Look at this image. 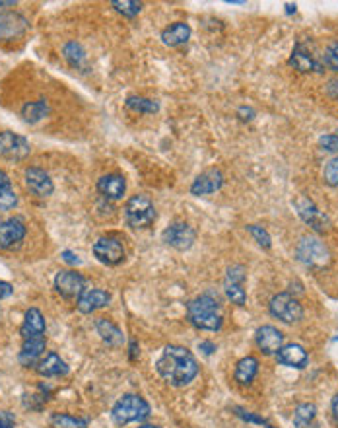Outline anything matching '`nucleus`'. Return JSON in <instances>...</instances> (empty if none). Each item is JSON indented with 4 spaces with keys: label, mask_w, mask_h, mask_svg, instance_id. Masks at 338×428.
I'll return each instance as SVG.
<instances>
[{
    "label": "nucleus",
    "mask_w": 338,
    "mask_h": 428,
    "mask_svg": "<svg viewBox=\"0 0 338 428\" xmlns=\"http://www.w3.org/2000/svg\"><path fill=\"white\" fill-rule=\"evenodd\" d=\"M288 65L293 66L300 72H325V66L321 65L319 61L311 55L309 51L305 49V45L300 43V41L293 47L292 55L288 59Z\"/></svg>",
    "instance_id": "nucleus-17"
},
{
    "label": "nucleus",
    "mask_w": 338,
    "mask_h": 428,
    "mask_svg": "<svg viewBox=\"0 0 338 428\" xmlns=\"http://www.w3.org/2000/svg\"><path fill=\"white\" fill-rule=\"evenodd\" d=\"M138 428H160V427H155V425H140Z\"/></svg>",
    "instance_id": "nucleus-49"
},
{
    "label": "nucleus",
    "mask_w": 338,
    "mask_h": 428,
    "mask_svg": "<svg viewBox=\"0 0 338 428\" xmlns=\"http://www.w3.org/2000/svg\"><path fill=\"white\" fill-rule=\"evenodd\" d=\"M16 4H18L16 0H6V2H4V0H0V8H4V6H16Z\"/></svg>",
    "instance_id": "nucleus-47"
},
{
    "label": "nucleus",
    "mask_w": 338,
    "mask_h": 428,
    "mask_svg": "<svg viewBox=\"0 0 338 428\" xmlns=\"http://www.w3.org/2000/svg\"><path fill=\"white\" fill-rule=\"evenodd\" d=\"M162 240L177 252H187V250H191L192 243L197 240V232L192 230L191 224L174 222L171 226L165 228L164 234H162Z\"/></svg>",
    "instance_id": "nucleus-10"
},
{
    "label": "nucleus",
    "mask_w": 338,
    "mask_h": 428,
    "mask_svg": "<svg viewBox=\"0 0 338 428\" xmlns=\"http://www.w3.org/2000/svg\"><path fill=\"white\" fill-rule=\"evenodd\" d=\"M95 329H98V335L101 337V341L107 343L109 346H121V344L125 343L123 331L113 321H109L107 317L95 319Z\"/></svg>",
    "instance_id": "nucleus-26"
},
{
    "label": "nucleus",
    "mask_w": 338,
    "mask_h": 428,
    "mask_svg": "<svg viewBox=\"0 0 338 428\" xmlns=\"http://www.w3.org/2000/svg\"><path fill=\"white\" fill-rule=\"evenodd\" d=\"M98 191L101 197L109 199V201H119L127 191V181L119 174H107L98 179Z\"/></svg>",
    "instance_id": "nucleus-22"
},
{
    "label": "nucleus",
    "mask_w": 338,
    "mask_h": 428,
    "mask_svg": "<svg viewBox=\"0 0 338 428\" xmlns=\"http://www.w3.org/2000/svg\"><path fill=\"white\" fill-rule=\"evenodd\" d=\"M155 370L169 385L183 388L199 376V362L189 349L179 344H167L155 360Z\"/></svg>",
    "instance_id": "nucleus-1"
},
{
    "label": "nucleus",
    "mask_w": 338,
    "mask_h": 428,
    "mask_svg": "<svg viewBox=\"0 0 338 428\" xmlns=\"http://www.w3.org/2000/svg\"><path fill=\"white\" fill-rule=\"evenodd\" d=\"M247 230H249V234L255 238V242L261 245V247H265V250H268L270 245H272V240H270V234L266 232L263 226H256V224H249L247 226Z\"/></svg>",
    "instance_id": "nucleus-35"
},
{
    "label": "nucleus",
    "mask_w": 338,
    "mask_h": 428,
    "mask_svg": "<svg viewBox=\"0 0 338 428\" xmlns=\"http://www.w3.org/2000/svg\"><path fill=\"white\" fill-rule=\"evenodd\" d=\"M20 335L22 339H37V337H45V317L37 309L29 307L24 317V323L20 327Z\"/></svg>",
    "instance_id": "nucleus-24"
},
{
    "label": "nucleus",
    "mask_w": 338,
    "mask_h": 428,
    "mask_svg": "<svg viewBox=\"0 0 338 428\" xmlns=\"http://www.w3.org/2000/svg\"><path fill=\"white\" fill-rule=\"evenodd\" d=\"M295 255L300 263H303L305 267H313V269H321L330 263L329 247L315 236H303L295 247Z\"/></svg>",
    "instance_id": "nucleus-4"
},
{
    "label": "nucleus",
    "mask_w": 338,
    "mask_h": 428,
    "mask_svg": "<svg viewBox=\"0 0 338 428\" xmlns=\"http://www.w3.org/2000/svg\"><path fill=\"white\" fill-rule=\"evenodd\" d=\"M26 187L39 199H45V197L53 195L55 185H53V179L49 177L47 171L41 168H28L26 169Z\"/></svg>",
    "instance_id": "nucleus-16"
},
{
    "label": "nucleus",
    "mask_w": 338,
    "mask_h": 428,
    "mask_svg": "<svg viewBox=\"0 0 338 428\" xmlns=\"http://www.w3.org/2000/svg\"><path fill=\"white\" fill-rule=\"evenodd\" d=\"M330 409H332V417L337 419L338 422V393L332 397V403H330Z\"/></svg>",
    "instance_id": "nucleus-46"
},
{
    "label": "nucleus",
    "mask_w": 338,
    "mask_h": 428,
    "mask_svg": "<svg viewBox=\"0 0 338 428\" xmlns=\"http://www.w3.org/2000/svg\"><path fill=\"white\" fill-rule=\"evenodd\" d=\"M245 269L241 265H233L229 267L226 280H224V290H226V296L231 300V304L236 306H245L247 294L243 289V282H245Z\"/></svg>",
    "instance_id": "nucleus-12"
},
{
    "label": "nucleus",
    "mask_w": 338,
    "mask_h": 428,
    "mask_svg": "<svg viewBox=\"0 0 338 428\" xmlns=\"http://www.w3.org/2000/svg\"><path fill=\"white\" fill-rule=\"evenodd\" d=\"M323 179L329 187L338 185V156L330 158L327 164H325V169H323Z\"/></svg>",
    "instance_id": "nucleus-36"
},
{
    "label": "nucleus",
    "mask_w": 338,
    "mask_h": 428,
    "mask_svg": "<svg viewBox=\"0 0 338 428\" xmlns=\"http://www.w3.org/2000/svg\"><path fill=\"white\" fill-rule=\"evenodd\" d=\"M276 360H278V364H282V366L302 370V368L307 366L309 356H307V351L303 349L302 344L292 343V344H284L282 349L276 353Z\"/></svg>",
    "instance_id": "nucleus-21"
},
{
    "label": "nucleus",
    "mask_w": 338,
    "mask_h": 428,
    "mask_svg": "<svg viewBox=\"0 0 338 428\" xmlns=\"http://www.w3.org/2000/svg\"><path fill=\"white\" fill-rule=\"evenodd\" d=\"M295 8H298L295 4H286V12L288 14H295Z\"/></svg>",
    "instance_id": "nucleus-48"
},
{
    "label": "nucleus",
    "mask_w": 338,
    "mask_h": 428,
    "mask_svg": "<svg viewBox=\"0 0 338 428\" xmlns=\"http://www.w3.org/2000/svg\"><path fill=\"white\" fill-rule=\"evenodd\" d=\"M238 117L241 121H253V119H255V109L243 105V107H239L238 109Z\"/></svg>",
    "instance_id": "nucleus-41"
},
{
    "label": "nucleus",
    "mask_w": 338,
    "mask_h": 428,
    "mask_svg": "<svg viewBox=\"0 0 338 428\" xmlns=\"http://www.w3.org/2000/svg\"><path fill=\"white\" fill-rule=\"evenodd\" d=\"M199 349H201L202 353L208 356V354H212L214 351H216V344L210 343V341H202V343H199Z\"/></svg>",
    "instance_id": "nucleus-43"
},
{
    "label": "nucleus",
    "mask_w": 338,
    "mask_h": 428,
    "mask_svg": "<svg viewBox=\"0 0 338 428\" xmlns=\"http://www.w3.org/2000/svg\"><path fill=\"white\" fill-rule=\"evenodd\" d=\"M293 205H295V211L300 214V218H302L305 224H309L315 232H329V216L323 213V211H319V206L315 205L311 199H307V197H298Z\"/></svg>",
    "instance_id": "nucleus-7"
},
{
    "label": "nucleus",
    "mask_w": 338,
    "mask_h": 428,
    "mask_svg": "<svg viewBox=\"0 0 338 428\" xmlns=\"http://www.w3.org/2000/svg\"><path fill=\"white\" fill-rule=\"evenodd\" d=\"M327 93H329L332 100H337L338 102V78L337 80H330L329 86H327Z\"/></svg>",
    "instance_id": "nucleus-42"
},
{
    "label": "nucleus",
    "mask_w": 338,
    "mask_h": 428,
    "mask_svg": "<svg viewBox=\"0 0 338 428\" xmlns=\"http://www.w3.org/2000/svg\"><path fill=\"white\" fill-rule=\"evenodd\" d=\"M268 309H270V316L280 319L282 323H298L303 319L302 304L290 292H282V294L272 296Z\"/></svg>",
    "instance_id": "nucleus-6"
},
{
    "label": "nucleus",
    "mask_w": 338,
    "mask_h": 428,
    "mask_svg": "<svg viewBox=\"0 0 338 428\" xmlns=\"http://www.w3.org/2000/svg\"><path fill=\"white\" fill-rule=\"evenodd\" d=\"M51 425H53V428H88V420L76 419L66 413H56L51 417Z\"/></svg>",
    "instance_id": "nucleus-33"
},
{
    "label": "nucleus",
    "mask_w": 338,
    "mask_h": 428,
    "mask_svg": "<svg viewBox=\"0 0 338 428\" xmlns=\"http://www.w3.org/2000/svg\"><path fill=\"white\" fill-rule=\"evenodd\" d=\"M125 107L132 113H158L160 112V103L150 98L142 95H128L125 100Z\"/></svg>",
    "instance_id": "nucleus-30"
},
{
    "label": "nucleus",
    "mask_w": 338,
    "mask_h": 428,
    "mask_svg": "<svg viewBox=\"0 0 338 428\" xmlns=\"http://www.w3.org/2000/svg\"><path fill=\"white\" fill-rule=\"evenodd\" d=\"M187 317L192 327L202 331H220L222 329V307L220 302L210 294H202L187 304Z\"/></svg>",
    "instance_id": "nucleus-2"
},
{
    "label": "nucleus",
    "mask_w": 338,
    "mask_h": 428,
    "mask_svg": "<svg viewBox=\"0 0 338 428\" xmlns=\"http://www.w3.org/2000/svg\"><path fill=\"white\" fill-rule=\"evenodd\" d=\"M293 427L317 428V407L313 403H302L293 411Z\"/></svg>",
    "instance_id": "nucleus-27"
},
{
    "label": "nucleus",
    "mask_w": 338,
    "mask_h": 428,
    "mask_svg": "<svg viewBox=\"0 0 338 428\" xmlns=\"http://www.w3.org/2000/svg\"><path fill=\"white\" fill-rule=\"evenodd\" d=\"M26 238V224L22 218H8L0 222V250H14Z\"/></svg>",
    "instance_id": "nucleus-14"
},
{
    "label": "nucleus",
    "mask_w": 338,
    "mask_h": 428,
    "mask_svg": "<svg viewBox=\"0 0 338 428\" xmlns=\"http://www.w3.org/2000/svg\"><path fill=\"white\" fill-rule=\"evenodd\" d=\"M138 354H140V349H138L137 341H130V360H137Z\"/></svg>",
    "instance_id": "nucleus-45"
},
{
    "label": "nucleus",
    "mask_w": 338,
    "mask_h": 428,
    "mask_svg": "<svg viewBox=\"0 0 338 428\" xmlns=\"http://www.w3.org/2000/svg\"><path fill=\"white\" fill-rule=\"evenodd\" d=\"M323 61H325V65L329 66L332 72H338V43H332V45L327 47V51L323 55Z\"/></svg>",
    "instance_id": "nucleus-37"
},
{
    "label": "nucleus",
    "mask_w": 338,
    "mask_h": 428,
    "mask_svg": "<svg viewBox=\"0 0 338 428\" xmlns=\"http://www.w3.org/2000/svg\"><path fill=\"white\" fill-rule=\"evenodd\" d=\"M125 220L130 228L142 230L155 220V206L146 195H132L125 205Z\"/></svg>",
    "instance_id": "nucleus-5"
},
{
    "label": "nucleus",
    "mask_w": 338,
    "mask_h": 428,
    "mask_svg": "<svg viewBox=\"0 0 338 428\" xmlns=\"http://www.w3.org/2000/svg\"><path fill=\"white\" fill-rule=\"evenodd\" d=\"M111 417H113V422L119 427L137 422V420L140 422V420H146L150 417V405L144 397L135 395V393H127L115 403V407L111 411Z\"/></svg>",
    "instance_id": "nucleus-3"
},
{
    "label": "nucleus",
    "mask_w": 338,
    "mask_h": 428,
    "mask_svg": "<svg viewBox=\"0 0 338 428\" xmlns=\"http://www.w3.org/2000/svg\"><path fill=\"white\" fill-rule=\"evenodd\" d=\"M111 6L117 10L119 14L127 16V18H135L142 10V4L135 2V0H111Z\"/></svg>",
    "instance_id": "nucleus-34"
},
{
    "label": "nucleus",
    "mask_w": 338,
    "mask_h": 428,
    "mask_svg": "<svg viewBox=\"0 0 338 428\" xmlns=\"http://www.w3.org/2000/svg\"><path fill=\"white\" fill-rule=\"evenodd\" d=\"M224 187V174L220 169L212 168L202 171L201 176L194 177V181L191 183V195L204 197L212 195Z\"/></svg>",
    "instance_id": "nucleus-13"
},
{
    "label": "nucleus",
    "mask_w": 338,
    "mask_h": 428,
    "mask_svg": "<svg viewBox=\"0 0 338 428\" xmlns=\"http://www.w3.org/2000/svg\"><path fill=\"white\" fill-rule=\"evenodd\" d=\"M63 53H64V59H66V61L74 66V68H80V66H84V63H86V51H84L82 45H80V43H76V41H72V43H66L63 49Z\"/></svg>",
    "instance_id": "nucleus-32"
},
{
    "label": "nucleus",
    "mask_w": 338,
    "mask_h": 428,
    "mask_svg": "<svg viewBox=\"0 0 338 428\" xmlns=\"http://www.w3.org/2000/svg\"><path fill=\"white\" fill-rule=\"evenodd\" d=\"M93 255L103 265L115 267L125 259V247L117 236H103L93 243Z\"/></svg>",
    "instance_id": "nucleus-8"
},
{
    "label": "nucleus",
    "mask_w": 338,
    "mask_h": 428,
    "mask_svg": "<svg viewBox=\"0 0 338 428\" xmlns=\"http://www.w3.org/2000/svg\"><path fill=\"white\" fill-rule=\"evenodd\" d=\"M16 427V419L14 415L8 411H0V428H14Z\"/></svg>",
    "instance_id": "nucleus-40"
},
{
    "label": "nucleus",
    "mask_w": 338,
    "mask_h": 428,
    "mask_svg": "<svg viewBox=\"0 0 338 428\" xmlns=\"http://www.w3.org/2000/svg\"><path fill=\"white\" fill-rule=\"evenodd\" d=\"M47 113H49V105H47L45 100L26 103V105L22 107V117H24V119H26L28 123L41 121Z\"/></svg>",
    "instance_id": "nucleus-31"
},
{
    "label": "nucleus",
    "mask_w": 338,
    "mask_h": 428,
    "mask_svg": "<svg viewBox=\"0 0 338 428\" xmlns=\"http://www.w3.org/2000/svg\"><path fill=\"white\" fill-rule=\"evenodd\" d=\"M63 259L66 261L68 265H78V263H80L78 255H76V253H72V252H68V250H66V252H63Z\"/></svg>",
    "instance_id": "nucleus-44"
},
{
    "label": "nucleus",
    "mask_w": 338,
    "mask_h": 428,
    "mask_svg": "<svg viewBox=\"0 0 338 428\" xmlns=\"http://www.w3.org/2000/svg\"><path fill=\"white\" fill-rule=\"evenodd\" d=\"M192 29L189 24L185 22H175L169 28H165L162 31V43L167 47H181L191 39Z\"/></svg>",
    "instance_id": "nucleus-25"
},
{
    "label": "nucleus",
    "mask_w": 338,
    "mask_h": 428,
    "mask_svg": "<svg viewBox=\"0 0 338 428\" xmlns=\"http://www.w3.org/2000/svg\"><path fill=\"white\" fill-rule=\"evenodd\" d=\"M236 413H238V417H241V419L247 420V422H255V425H261V427L265 428H275L270 422H266L265 419H261V417H256V415H251V413H245V411L241 409H236Z\"/></svg>",
    "instance_id": "nucleus-39"
},
{
    "label": "nucleus",
    "mask_w": 338,
    "mask_h": 428,
    "mask_svg": "<svg viewBox=\"0 0 338 428\" xmlns=\"http://www.w3.org/2000/svg\"><path fill=\"white\" fill-rule=\"evenodd\" d=\"M36 372L43 378H61L68 374V364L56 353H45L37 362Z\"/></svg>",
    "instance_id": "nucleus-23"
},
{
    "label": "nucleus",
    "mask_w": 338,
    "mask_h": 428,
    "mask_svg": "<svg viewBox=\"0 0 338 428\" xmlns=\"http://www.w3.org/2000/svg\"><path fill=\"white\" fill-rule=\"evenodd\" d=\"M28 20L18 12H6L0 14V39L2 41H12V39L22 38L28 29Z\"/></svg>",
    "instance_id": "nucleus-15"
},
{
    "label": "nucleus",
    "mask_w": 338,
    "mask_h": 428,
    "mask_svg": "<svg viewBox=\"0 0 338 428\" xmlns=\"http://www.w3.org/2000/svg\"><path fill=\"white\" fill-rule=\"evenodd\" d=\"M256 372H259V360H256L255 356H245V358H241L238 366H236L233 378H236V382L241 383V385H249V383L255 380Z\"/></svg>",
    "instance_id": "nucleus-28"
},
{
    "label": "nucleus",
    "mask_w": 338,
    "mask_h": 428,
    "mask_svg": "<svg viewBox=\"0 0 338 428\" xmlns=\"http://www.w3.org/2000/svg\"><path fill=\"white\" fill-rule=\"evenodd\" d=\"M111 302L109 292L101 289H88L84 290L82 296L76 300V307L80 314H93L101 307H105Z\"/></svg>",
    "instance_id": "nucleus-19"
},
{
    "label": "nucleus",
    "mask_w": 338,
    "mask_h": 428,
    "mask_svg": "<svg viewBox=\"0 0 338 428\" xmlns=\"http://www.w3.org/2000/svg\"><path fill=\"white\" fill-rule=\"evenodd\" d=\"M18 205V195L12 187L10 177L4 169H0V211H10Z\"/></svg>",
    "instance_id": "nucleus-29"
},
{
    "label": "nucleus",
    "mask_w": 338,
    "mask_h": 428,
    "mask_svg": "<svg viewBox=\"0 0 338 428\" xmlns=\"http://www.w3.org/2000/svg\"><path fill=\"white\" fill-rule=\"evenodd\" d=\"M255 343L265 354H276L284 346L282 331H278L272 326L259 327L255 333Z\"/></svg>",
    "instance_id": "nucleus-18"
},
{
    "label": "nucleus",
    "mask_w": 338,
    "mask_h": 428,
    "mask_svg": "<svg viewBox=\"0 0 338 428\" xmlns=\"http://www.w3.org/2000/svg\"><path fill=\"white\" fill-rule=\"evenodd\" d=\"M31 146L29 140L24 139L22 135L4 130L0 132V156L10 162H20V160L28 158Z\"/></svg>",
    "instance_id": "nucleus-9"
},
{
    "label": "nucleus",
    "mask_w": 338,
    "mask_h": 428,
    "mask_svg": "<svg viewBox=\"0 0 338 428\" xmlns=\"http://www.w3.org/2000/svg\"><path fill=\"white\" fill-rule=\"evenodd\" d=\"M45 337H37V339H24L22 351L18 354L20 364L24 368H36L37 362L41 360V356L45 354Z\"/></svg>",
    "instance_id": "nucleus-20"
},
{
    "label": "nucleus",
    "mask_w": 338,
    "mask_h": 428,
    "mask_svg": "<svg viewBox=\"0 0 338 428\" xmlns=\"http://www.w3.org/2000/svg\"><path fill=\"white\" fill-rule=\"evenodd\" d=\"M55 290L66 300H78L86 290V280L76 270H59L55 277Z\"/></svg>",
    "instance_id": "nucleus-11"
},
{
    "label": "nucleus",
    "mask_w": 338,
    "mask_h": 428,
    "mask_svg": "<svg viewBox=\"0 0 338 428\" xmlns=\"http://www.w3.org/2000/svg\"><path fill=\"white\" fill-rule=\"evenodd\" d=\"M319 148L325 152H338V130L330 135H323L319 139Z\"/></svg>",
    "instance_id": "nucleus-38"
}]
</instances>
